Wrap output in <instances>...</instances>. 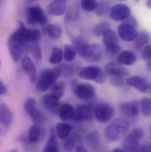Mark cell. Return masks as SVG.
<instances>
[{"mask_svg":"<svg viewBox=\"0 0 151 152\" xmlns=\"http://www.w3.org/2000/svg\"><path fill=\"white\" fill-rule=\"evenodd\" d=\"M19 24H20L19 28L10 36L7 42L8 50L10 52L12 60L15 63L20 61V59L23 57V50L25 47L24 37L27 29V27L22 22L20 21Z\"/></svg>","mask_w":151,"mask_h":152,"instance_id":"cell-1","label":"cell"},{"mask_svg":"<svg viewBox=\"0 0 151 152\" xmlns=\"http://www.w3.org/2000/svg\"><path fill=\"white\" fill-rule=\"evenodd\" d=\"M130 123L125 117L117 118L104 129V137L107 142H115L121 140L128 132Z\"/></svg>","mask_w":151,"mask_h":152,"instance_id":"cell-2","label":"cell"},{"mask_svg":"<svg viewBox=\"0 0 151 152\" xmlns=\"http://www.w3.org/2000/svg\"><path fill=\"white\" fill-rule=\"evenodd\" d=\"M60 76L61 70L59 67L43 71L36 82V89L39 92H45L50 89V88L57 82Z\"/></svg>","mask_w":151,"mask_h":152,"instance_id":"cell-3","label":"cell"},{"mask_svg":"<svg viewBox=\"0 0 151 152\" xmlns=\"http://www.w3.org/2000/svg\"><path fill=\"white\" fill-rule=\"evenodd\" d=\"M77 76L87 80H94L98 84L105 82L107 76L104 70L98 66H89L80 67L77 70Z\"/></svg>","mask_w":151,"mask_h":152,"instance_id":"cell-4","label":"cell"},{"mask_svg":"<svg viewBox=\"0 0 151 152\" xmlns=\"http://www.w3.org/2000/svg\"><path fill=\"white\" fill-rule=\"evenodd\" d=\"M144 137V130L141 127L133 128L125 138L123 142L124 152H139L140 142Z\"/></svg>","mask_w":151,"mask_h":152,"instance_id":"cell-5","label":"cell"},{"mask_svg":"<svg viewBox=\"0 0 151 152\" xmlns=\"http://www.w3.org/2000/svg\"><path fill=\"white\" fill-rule=\"evenodd\" d=\"M26 20L28 25L45 24L48 21V17L40 5H34L28 8Z\"/></svg>","mask_w":151,"mask_h":152,"instance_id":"cell-6","label":"cell"},{"mask_svg":"<svg viewBox=\"0 0 151 152\" xmlns=\"http://www.w3.org/2000/svg\"><path fill=\"white\" fill-rule=\"evenodd\" d=\"M13 121V113L4 103H0V135L5 134Z\"/></svg>","mask_w":151,"mask_h":152,"instance_id":"cell-7","label":"cell"},{"mask_svg":"<svg viewBox=\"0 0 151 152\" xmlns=\"http://www.w3.org/2000/svg\"><path fill=\"white\" fill-rule=\"evenodd\" d=\"M83 59L89 63L98 62L103 58V50L99 44L91 43L88 44L80 55Z\"/></svg>","mask_w":151,"mask_h":152,"instance_id":"cell-8","label":"cell"},{"mask_svg":"<svg viewBox=\"0 0 151 152\" xmlns=\"http://www.w3.org/2000/svg\"><path fill=\"white\" fill-rule=\"evenodd\" d=\"M24 110L30 116L32 120L37 124L44 121L45 118L37 108V102L34 97H28L24 103Z\"/></svg>","mask_w":151,"mask_h":152,"instance_id":"cell-9","label":"cell"},{"mask_svg":"<svg viewBox=\"0 0 151 152\" xmlns=\"http://www.w3.org/2000/svg\"><path fill=\"white\" fill-rule=\"evenodd\" d=\"M114 116L113 107L109 104H100L94 109V117L101 123H107Z\"/></svg>","mask_w":151,"mask_h":152,"instance_id":"cell-10","label":"cell"},{"mask_svg":"<svg viewBox=\"0 0 151 152\" xmlns=\"http://www.w3.org/2000/svg\"><path fill=\"white\" fill-rule=\"evenodd\" d=\"M74 93L80 100H89L96 96V88L89 83L80 82L74 88Z\"/></svg>","mask_w":151,"mask_h":152,"instance_id":"cell-11","label":"cell"},{"mask_svg":"<svg viewBox=\"0 0 151 152\" xmlns=\"http://www.w3.org/2000/svg\"><path fill=\"white\" fill-rule=\"evenodd\" d=\"M131 15V9L124 4H116L110 9V17L115 21H125Z\"/></svg>","mask_w":151,"mask_h":152,"instance_id":"cell-12","label":"cell"},{"mask_svg":"<svg viewBox=\"0 0 151 152\" xmlns=\"http://www.w3.org/2000/svg\"><path fill=\"white\" fill-rule=\"evenodd\" d=\"M125 84L134 88L141 93H149L150 90V84L146 78L142 76H131L125 80Z\"/></svg>","mask_w":151,"mask_h":152,"instance_id":"cell-13","label":"cell"},{"mask_svg":"<svg viewBox=\"0 0 151 152\" xmlns=\"http://www.w3.org/2000/svg\"><path fill=\"white\" fill-rule=\"evenodd\" d=\"M138 30L136 27L128 24V23H122L117 28V34L121 40L125 42H133L138 36Z\"/></svg>","mask_w":151,"mask_h":152,"instance_id":"cell-14","label":"cell"},{"mask_svg":"<svg viewBox=\"0 0 151 152\" xmlns=\"http://www.w3.org/2000/svg\"><path fill=\"white\" fill-rule=\"evenodd\" d=\"M94 109L88 104H80L74 109L73 119L75 121H88L94 118Z\"/></svg>","mask_w":151,"mask_h":152,"instance_id":"cell-15","label":"cell"},{"mask_svg":"<svg viewBox=\"0 0 151 152\" xmlns=\"http://www.w3.org/2000/svg\"><path fill=\"white\" fill-rule=\"evenodd\" d=\"M104 72L107 77H122L127 79L129 77V72L122 66V65L118 64L117 62L112 61L109 64H107L104 69Z\"/></svg>","mask_w":151,"mask_h":152,"instance_id":"cell-16","label":"cell"},{"mask_svg":"<svg viewBox=\"0 0 151 152\" xmlns=\"http://www.w3.org/2000/svg\"><path fill=\"white\" fill-rule=\"evenodd\" d=\"M20 67L25 72V74L28 76L30 81L32 83H36L37 80V70L35 63L28 56H24L20 59Z\"/></svg>","mask_w":151,"mask_h":152,"instance_id":"cell-17","label":"cell"},{"mask_svg":"<svg viewBox=\"0 0 151 152\" xmlns=\"http://www.w3.org/2000/svg\"><path fill=\"white\" fill-rule=\"evenodd\" d=\"M119 112L125 118H134L140 112L139 102L137 100L125 102L119 104Z\"/></svg>","mask_w":151,"mask_h":152,"instance_id":"cell-18","label":"cell"},{"mask_svg":"<svg viewBox=\"0 0 151 152\" xmlns=\"http://www.w3.org/2000/svg\"><path fill=\"white\" fill-rule=\"evenodd\" d=\"M66 0H53L47 6V12L52 16H61L66 12Z\"/></svg>","mask_w":151,"mask_h":152,"instance_id":"cell-19","label":"cell"},{"mask_svg":"<svg viewBox=\"0 0 151 152\" xmlns=\"http://www.w3.org/2000/svg\"><path fill=\"white\" fill-rule=\"evenodd\" d=\"M80 140H81V135L78 132L71 134L66 139L64 140L63 142L64 150L66 152H73L76 147L80 145Z\"/></svg>","mask_w":151,"mask_h":152,"instance_id":"cell-20","label":"cell"},{"mask_svg":"<svg viewBox=\"0 0 151 152\" xmlns=\"http://www.w3.org/2000/svg\"><path fill=\"white\" fill-rule=\"evenodd\" d=\"M117 60V62L122 66H132L136 62L137 58L131 50H122L118 53Z\"/></svg>","mask_w":151,"mask_h":152,"instance_id":"cell-21","label":"cell"},{"mask_svg":"<svg viewBox=\"0 0 151 152\" xmlns=\"http://www.w3.org/2000/svg\"><path fill=\"white\" fill-rule=\"evenodd\" d=\"M72 130H73L72 126L69 125L66 122L58 123L56 126L55 129H54L57 138H58L60 140H63V141L65 139H66L72 134Z\"/></svg>","mask_w":151,"mask_h":152,"instance_id":"cell-22","label":"cell"},{"mask_svg":"<svg viewBox=\"0 0 151 152\" xmlns=\"http://www.w3.org/2000/svg\"><path fill=\"white\" fill-rule=\"evenodd\" d=\"M74 113V108L70 104H60L58 110L59 118L64 122L73 119Z\"/></svg>","mask_w":151,"mask_h":152,"instance_id":"cell-23","label":"cell"},{"mask_svg":"<svg viewBox=\"0 0 151 152\" xmlns=\"http://www.w3.org/2000/svg\"><path fill=\"white\" fill-rule=\"evenodd\" d=\"M59 101L60 100H58L57 97H55L51 93H48V94L44 95L42 97L43 105L50 111H57L58 112V110L60 106Z\"/></svg>","mask_w":151,"mask_h":152,"instance_id":"cell-24","label":"cell"},{"mask_svg":"<svg viewBox=\"0 0 151 152\" xmlns=\"http://www.w3.org/2000/svg\"><path fill=\"white\" fill-rule=\"evenodd\" d=\"M45 34L53 40H58L61 37L63 34V29L60 26L56 24H49L44 28Z\"/></svg>","mask_w":151,"mask_h":152,"instance_id":"cell-25","label":"cell"},{"mask_svg":"<svg viewBox=\"0 0 151 152\" xmlns=\"http://www.w3.org/2000/svg\"><path fill=\"white\" fill-rule=\"evenodd\" d=\"M42 152H59L58 143L57 141V136H56V134H55V131L53 128L50 129L49 140H48Z\"/></svg>","mask_w":151,"mask_h":152,"instance_id":"cell-26","label":"cell"},{"mask_svg":"<svg viewBox=\"0 0 151 152\" xmlns=\"http://www.w3.org/2000/svg\"><path fill=\"white\" fill-rule=\"evenodd\" d=\"M42 129L37 125H34L28 130L27 140L29 143H36L42 138Z\"/></svg>","mask_w":151,"mask_h":152,"instance_id":"cell-27","label":"cell"},{"mask_svg":"<svg viewBox=\"0 0 151 152\" xmlns=\"http://www.w3.org/2000/svg\"><path fill=\"white\" fill-rule=\"evenodd\" d=\"M41 37H42V33L37 28H27L24 37L25 45L28 43L38 42Z\"/></svg>","mask_w":151,"mask_h":152,"instance_id":"cell-28","label":"cell"},{"mask_svg":"<svg viewBox=\"0 0 151 152\" xmlns=\"http://www.w3.org/2000/svg\"><path fill=\"white\" fill-rule=\"evenodd\" d=\"M103 41L104 45L107 47L112 46L114 44H117L118 43V38L117 37L116 33L114 32L113 30H112L111 28L107 29L104 34H103Z\"/></svg>","mask_w":151,"mask_h":152,"instance_id":"cell-29","label":"cell"},{"mask_svg":"<svg viewBox=\"0 0 151 152\" xmlns=\"http://www.w3.org/2000/svg\"><path fill=\"white\" fill-rule=\"evenodd\" d=\"M150 37L149 35L148 32L146 31H142L140 33H138L137 37L134 40V46L135 48H137L138 50L142 49L145 45L148 44V42H150Z\"/></svg>","mask_w":151,"mask_h":152,"instance_id":"cell-30","label":"cell"},{"mask_svg":"<svg viewBox=\"0 0 151 152\" xmlns=\"http://www.w3.org/2000/svg\"><path fill=\"white\" fill-rule=\"evenodd\" d=\"M66 82L65 81H58V82H56L50 88H51V94L57 97L58 100H60L64 94H65V90H66Z\"/></svg>","mask_w":151,"mask_h":152,"instance_id":"cell-31","label":"cell"},{"mask_svg":"<svg viewBox=\"0 0 151 152\" xmlns=\"http://www.w3.org/2000/svg\"><path fill=\"white\" fill-rule=\"evenodd\" d=\"M80 17V10L79 7L77 5V4H74L70 6V8L68 9L66 17H65V20L66 22H73L79 19Z\"/></svg>","mask_w":151,"mask_h":152,"instance_id":"cell-32","label":"cell"},{"mask_svg":"<svg viewBox=\"0 0 151 152\" xmlns=\"http://www.w3.org/2000/svg\"><path fill=\"white\" fill-rule=\"evenodd\" d=\"M63 58H64L63 50L58 47H55V48H53V50L51 51V54L49 58V62L51 65H58L62 62Z\"/></svg>","mask_w":151,"mask_h":152,"instance_id":"cell-33","label":"cell"},{"mask_svg":"<svg viewBox=\"0 0 151 152\" xmlns=\"http://www.w3.org/2000/svg\"><path fill=\"white\" fill-rule=\"evenodd\" d=\"M63 55H64V58L66 62H71L75 59L77 52H76L74 47L72 44H66L64 46Z\"/></svg>","mask_w":151,"mask_h":152,"instance_id":"cell-34","label":"cell"},{"mask_svg":"<svg viewBox=\"0 0 151 152\" xmlns=\"http://www.w3.org/2000/svg\"><path fill=\"white\" fill-rule=\"evenodd\" d=\"M25 47L28 48V51L33 55V57L36 58V60L37 62L42 61V50L39 46L37 42H34V43H28L25 45Z\"/></svg>","mask_w":151,"mask_h":152,"instance_id":"cell-35","label":"cell"},{"mask_svg":"<svg viewBox=\"0 0 151 152\" xmlns=\"http://www.w3.org/2000/svg\"><path fill=\"white\" fill-rule=\"evenodd\" d=\"M86 142L91 148H97L100 144V135L97 131L91 132L86 137Z\"/></svg>","mask_w":151,"mask_h":152,"instance_id":"cell-36","label":"cell"},{"mask_svg":"<svg viewBox=\"0 0 151 152\" xmlns=\"http://www.w3.org/2000/svg\"><path fill=\"white\" fill-rule=\"evenodd\" d=\"M139 106L142 113L145 117H149L151 113V101L149 97H142L139 102Z\"/></svg>","mask_w":151,"mask_h":152,"instance_id":"cell-37","label":"cell"},{"mask_svg":"<svg viewBox=\"0 0 151 152\" xmlns=\"http://www.w3.org/2000/svg\"><path fill=\"white\" fill-rule=\"evenodd\" d=\"M73 42H74V45H73V46L74 47L76 52H77L79 55H81V53H82V51L84 50L85 47L88 44V43L87 42V41H86L84 38L80 37L74 38Z\"/></svg>","mask_w":151,"mask_h":152,"instance_id":"cell-38","label":"cell"},{"mask_svg":"<svg viewBox=\"0 0 151 152\" xmlns=\"http://www.w3.org/2000/svg\"><path fill=\"white\" fill-rule=\"evenodd\" d=\"M80 6L87 12H94L98 6L97 0H80Z\"/></svg>","mask_w":151,"mask_h":152,"instance_id":"cell-39","label":"cell"},{"mask_svg":"<svg viewBox=\"0 0 151 152\" xmlns=\"http://www.w3.org/2000/svg\"><path fill=\"white\" fill-rule=\"evenodd\" d=\"M109 28H110V24L108 22H106V21H102V22L98 23L97 25H96L93 31H94V34L96 37H101Z\"/></svg>","mask_w":151,"mask_h":152,"instance_id":"cell-40","label":"cell"},{"mask_svg":"<svg viewBox=\"0 0 151 152\" xmlns=\"http://www.w3.org/2000/svg\"><path fill=\"white\" fill-rule=\"evenodd\" d=\"M110 81L112 83V85L116 87V88H121L125 84V78H122V77H111L109 78Z\"/></svg>","mask_w":151,"mask_h":152,"instance_id":"cell-41","label":"cell"},{"mask_svg":"<svg viewBox=\"0 0 151 152\" xmlns=\"http://www.w3.org/2000/svg\"><path fill=\"white\" fill-rule=\"evenodd\" d=\"M142 57L143 59L147 60V61H150L151 58V46L150 44H147L145 45L143 48H142Z\"/></svg>","mask_w":151,"mask_h":152,"instance_id":"cell-42","label":"cell"},{"mask_svg":"<svg viewBox=\"0 0 151 152\" xmlns=\"http://www.w3.org/2000/svg\"><path fill=\"white\" fill-rule=\"evenodd\" d=\"M107 51L112 54V55H116V54H118L120 51H121V47L120 45L117 43V44H114V45H112V46H109L106 48Z\"/></svg>","mask_w":151,"mask_h":152,"instance_id":"cell-43","label":"cell"},{"mask_svg":"<svg viewBox=\"0 0 151 152\" xmlns=\"http://www.w3.org/2000/svg\"><path fill=\"white\" fill-rule=\"evenodd\" d=\"M63 67H65V69L59 67L61 70V75H65V77H69L74 74V68L72 66L66 65V66H63Z\"/></svg>","mask_w":151,"mask_h":152,"instance_id":"cell-44","label":"cell"},{"mask_svg":"<svg viewBox=\"0 0 151 152\" xmlns=\"http://www.w3.org/2000/svg\"><path fill=\"white\" fill-rule=\"evenodd\" d=\"M139 152H151V146L150 142H145L139 149Z\"/></svg>","mask_w":151,"mask_h":152,"instance_id":"cell-45","label":"cell"},{"mask_svg":"<svg viewBox=\"0 0 151 152\" xmlns=\"http://www.w3.org/2000/svg\"><path fill=\"white\" fill-rule=\"evenodd\" d=\"M7 92H8L7 87L5 86V84L4 83V81L0 80V96H3V95L6 94Z\"/></svg>","mask_w":151,"mask_h":152,"instance_id":"cell-46","label":"cell"},{"mask_svg":"<svg viewBox=\"0 0 151 152\" xmlns=\"http://www.w3.org/2000/svg\"><path fill=\"white\" fill-rule=\"evenodd\" d=\"M74 152H88L87 151V149L84 147V146H82V145H79V146H77L75 149L73 151Z\"/></svg>","mask_w":151,"mask_h":152,"instance_id":"cell-47","label":"cell"},{"mask_svg":"<svg viewBox=\"0 0 151 152\" xmlns=\"http://www.w3.org/2000/svg\"><path fill=\"white\" fill-rule=\"evenodd\" d=\"M146 5L148 8H151V0H147L146 1Z\"/></svg>","mask_w":151,"mask_h":152,"instance_id":"cell-48","label":"cell"},{"mask_svg":"<svg viewBox=\"0 0 151 152\" xmlns=\"http://www.w3.org/2000/svg\"><path fill=\"white\" fill-rule=\"evenodd\" d=\"M110 152H124L122 149H115V150H112V151Z\"/></svg>","mask_w":151,"mask_h":152,"instance_id":"cell-49","label":"cell"},{"mask_svg":"<svg viewBox=\"0 0 151 152\" xmlns=\"http://www.w3.org/2000/svg\"><path fill=\"white\" fill-rule=\"evenodd\" d=\"M10 152H19L17 150H13V151H10Z\"/></svg>","mask_w":151,"mask_h":152,"instance_id":"cell-50","label":"cell"},{"mask_svg":"<svg viewBox=\"0 0 151 152\" xmlns=\"http://www.w3.org/2000/svg\"><path fill=\"white\" fill-rule=\"evenodd\" d=\"M1 4H2V0H0V7H1Z\"/></svg>","mask_w":151,"mask_h":152,"instance_id":"cell-51","label":"cell"},{"mask_svg":"<svg viewBox=\"0 0 151 152\" xmlns=\"http://www.w3.org/2000/svg\"><path fill=\"white\" fill-rule=\"evenodd\" d=\"M134 1H135V2H139L140 0H134Z\"/></svg>","mask_w":151,"mask_h":152,"instance_id":"cell-52","label":"cell"},{"mask_svg":"<svg viewBox=\"0 0 151 152\" xmlns=\"http://www.w3.org/2000/svg\"><path fill=\"white\" fill-rule=\"evenodd\" d=\"M0 68H1V60H0Z\"/></svg>","mask_w":151,"mask_h":152,"instance_id":"cell-53","label":"cell"},{"mask_svg":"<svg viewBox=\"0 0 151 152\" xmlns=\"http://www.w3.org/2000/svg\"><path fill=\"white\" fill-rule=\"evenodd\" d=\"M119 1H125V0H119Z\"/></svg>","mask_w":151,"mask_h":152,"instance_id":"cell-54","label":"cell"}]
</instances>
